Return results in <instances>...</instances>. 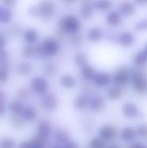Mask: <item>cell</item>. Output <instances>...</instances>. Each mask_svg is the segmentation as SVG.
I'll return each mask as SVG.
<instances>
[{"instance_id":"4dcf8cb0","label":"cell","mask_w":147,"mask_h":148,"mask_svg":"<svg viewBox=\"0 0 147 148\" xmlns=\"http://www.w3.org/2000/svg\"><path fill=\"white\" fill-rule=\"evenodd\" d=\"M71 44L74 45V46H76V47H79L81 43H82V40H81V37L76 34V35H72L71 36Z\"/></svg>"},{"instance_id":"5bb4252c","label":"cell","mask_w":147,"mask_h":148,"mask_svg":"<svg viewBox=\"0 0 147 148\" xmlns=\"http://www.w3.org/2000/svg\"><path fill=\"white\" fill-rule=\"evenodd\" d=\"M135 42V36L129 31H126L120 34L119 36V42L123 47H131Z\"/></svg>"},{"instance_id":"8fae6325","label":"cell","mask_w":147,"mask_h":148,"mask_svg":"<svg viewBox=\"0 0 147 148\" xmlns=\"http://www.w3.org/2000/svg\"><path fill=\"white\" fill-rule=\"evenodd\" d=\"M119 12L125 16H132L136 12V6L130 1H124L120 4Z\"/></svg>"},{"instance_id":"603a6c76","label":"cell","mask_w":147,"mask_h":148,"mask_svg":"<svg viewBox=\"0 0 147 148\" xmlns=\"http://www.w3.org/2000/svg\"><path fill=\"white\" fill-rule=\"evenodd\" d=\"M12 16L13 15L10 8L0 6V23H7L10 22L12 19Z\"/></svg>"},{"instance_id":"8992f818","label":"cell","mask_w":147,"mask_h":148,"mask_svg":"<svg viewBox=\"0 0 147 148\" xmlns=\"http://www.w3.org/2000/svg\"><path fill=\"white\" fill-rule=\"evenodd\" d=\"M31 88L37 95H43L49 89V82L44 77L36 76L32 79Z\"/></svg>"},{"instance_id":"2e32d148","label":"cell","mask_w":147,"mask_h":148,"mask_svg":"<svg viewBox=\"0 0 147 148\" xmlns=\"http://www.w3.org/2000/svg\"><path fill=\"white\" fill-rule=\"evenodd\" d=\"M60 84L62 88H74L76 86V80L72 75L64 74L60 79Z\"/></svg>"},{"instance_id":"d4e9b609","label":"cell","mask_w":147,"mask_h":148,"mask_svg":"<svg viewBox=\"0 0 147 148\" xmlns=\"http://www.w3.org/2000/svg\"><path fill=\"white\" fill-rule=\"evenodd\" d=\"M88 55L85 52H78L75 56V63L78 67L82 68L86 64H88Z\"/></svg>"},{"instance_id":"f546056e","label":"cell","mask_w":147,"mask_h":148,"mask_svg":"<svg viewBox=\"0 0 147 148\" xmlns=\"http://www.w3.org/2000/svg\"><path fill=\"white\" fill-rule=\"evenodd\" d=\"M137 135L140 136L141 138L147 139V124H141L138 127L137 130Z\"/></svg>"},{"instance_id":"e575fe53","label":"cell","mask_w":147,"mask_h":148,"mask_svg":"<svg viewBox=\"0 0 147 148\" xmlns=\"http://www.w3.org/2000/svg\"><path fill=\"white\" fill-rule=\"evenodd\" d=\"M10 108L15 111H23V105L18 101H13L10 104Z\"/></svg>"},{"instance_id":"60d3db41","label":"cell","mask_w":147,"mask_h":148,"mask_svg":"<svg viewBox=\"0 0 147 148\" xmlns=\"http://www.w3.org/2000/svg\"><path fill=\"white\" fill-rule=\"evenodd\" d=\"M108 148H120L119 146H117V145H112V146H110V147H108Z\"/></svg>"},{"instance_id":"3957f363","label":"cell","mask_w":147,"mask_h":148,"mask_svg":"<svg viewBox=\"0 0 147 148\" xmlns=\"http://www.w3.org/2000/svg\"><path fill=\"white\" fill-rule=\"evenodd\" d=\"M39 52L44 57L51 58L56 56L61 51V43L60 42L54 37L45 38L40 44Z\"/></svg>"},{"instance_id":"d6a6232c","label":"cell","mask_w":147,"mask_h":148,"mask_svg":"<svg viewBox=\"0 0 147 148\" xmlns=\"http://www.w3.org/2000/svg\"><path fill=\"white\" fill-rule=\"evenodd\" d=\"M9 78L8 70L6 69L0 68V82H4Z\"/></svg>"},{"instance_id":"cb8c5ba5","label":"cell","mask_w":147,"mask_h":148,"mask_svg":"<svg viewBox=\"0 0 147 148\" xmlns=\"http://www.w3.org/2000/svg\"><path fill=\"white\" fill-rule=\"evenodd\" d=\"M33 71V67L30 63L27 62H23L18 64L17 72L21 75H28Z\"/></svg>"},{"instance_id":"ac0fdd59","label":"cell","mask_w":147,"mask_h":148,"mask_svg":"<svg viewBox=\"0 0 147 148\" xmlns=\"http://www.w3.org/2000/svg\"><path fill=\"white\" fill-rule=\"evenodd\" d=\"M81 75L82 78L85 79L86 81H91V80H94V78L96 75V72L93 66H91L89 64H86L85 66H83L81 68Z\"/></svg>"},{"instance_id":"484cf974","label":"cell","mask_w":147,"mask_h":148,"mask_svg":"<svg viewBox=\"0 0 147 148\" xmlns=\"http://www.w3.org/2000/svg\"><path fill=\"white\" fill-rule=\"evenodd\" d=\"M22 52H23V56H25L27 57H30V56H33L35 54L39 52V47L35 46L34 44H27L23 49Z\"/></svg>"},{"instance_id":"b9f144b4","label":"cell","mask_w":147,"mask_h":148,"mask_svg":"<svg viewBox=\"0 0 147 148\" xmlns=\"http://www.w3.org/2000/svg\"><path fill=\"white\" fill-rule=\"evenodd\" d=\"M144 51H145V52L147 54V43L146 44V46H145V49H144Z\"/></svg>"},{"instance_id":"4fadbf2b","label":"cell","mask_w":147,"mask_h":148,"mask_svg":"<svg viewBox=\"0 0 147 148\" xmlns=\"http://www.w3.org/2000/svg\"><path fill=\"white\" fill-rule=\"evenodd\" d=\"M106 21L109 25L115 27V26H119L121 23L122 17H121V15L119 11L111 10L107 13V15L106 16Z\"/></svg>"},{"instance_id":"44dd1931","label":"cell","mask_w":147,"mask_h":148,"mask_svg":"<svg viewBox=\"0 0 147 148\" xmlns=\"http://www.w3.org/2000/svg\"><path fill=\"white\" fill-rule=\"evenodd\" d=\"M122 95H123V92L121 88L117 86H113L110 88L107 91V97L111 101H118L122 97Z\"/></svg>"},{"instance_id":"6da1fadb","label":"cell","mask_w":147,"mask_h":148,"mask_svg":"<svg viewBox=\"0 0 147 148\" xmlns=\"http://www.w3.org/2000/svg\"><path fill=\"white\" fill-rule=\"evenodd\" d=\"M58 27L61 31L72 35H76L81 29V22L75 15H66L59 20Z\"/></svg>"},{"instance_id":"7a4b0ae2","label":"cell","mask_w":147,"mask_h":148,"mask_svg":"<svg viewBox=\"0 0 147 148\" xmlns=\"http://www.w3.org/2000/svg\"><path fill=\"white\" fill-rule=\"evenodd\" d=\"M55 11V5L51 0H42L36 7H31L29 10V15L41 16L43 19L52 17Z\"/></svg>"},{"instance_id":"9a60e30c","label":"cell","mask_w":147,"mask_h":148,"mask_svg":"<svg viewBox=\"0 0 147 148\" xmlns=\"http://www.w3.org/2000/svg\"><path fill=\"white\" fill-rule=\"evenodd\" d=\"M103 30L99 27H94L88 32V39L92 42H99L103 38Z\"/></svg>"},{"instance_id":"83f0119b","label":"cell","mask_w":147,"mask_h":148,"mask_svg":"<svg viewBox=\"0 0 147 148\" xmlns=\"http://www.w3.org/2000/svg\"><path fill=\"white\" fill-rule=\"evenodd\" d=\"M57 66L53 63V62H49V63H47L44 68H43V71L45 73V75H49V76H54L56 73H57Z\"/></svg>"},{"instance_id":"d590c367","label":"cell","mask_w":147,"mask_h":148,"mask_svg":"<svg viewBox=\"0 0 147 148\" xmlns=\"http://www.w3.org/2000/svg\"><path fill=\"white\" fill-rule=\"evenodd\" d=\"M2 2L7 8H12L16 3V0H2Z\"/></svg>"},{"instance_id":"ffe728a7","label":"cell","mask_w":147,"mask_h":148,"mask_svg":"<svg viewBox=\"0 0 147 148\" xmlns=\"http://www.w3.org/2000/svg\"><path fill=\"white\" fill-rule=\"evenodd\" d=\"M113 0H96L94 2V8L100 11L105 12L113 7Z\"/></svg>"},{"instance_id":"5b68a950","label":"cell","mask_w":147,"mask_h":148,"mask_svg":"<svg viewBox=\"0 0 147 148\" xmlns=\"http://www.w3.org/2000/svg\"><path fill=\"white\" fill-rule=\"evenodd\" d=\"M130 80V69L126 67L118 68L112 78V82L114 83V86L122 88L128 84Z\"/></svg>"},{"instance_id":"f35d334b","label":"cell","mask_w":147,"mask_h":148,"mask_svg":"<svg viewBox=\"0 0 147 148\" xmlns=\"http://www.w3.org/2000/svg\"><path fill=\"white\" fill-rule=\"evenodd\" d=\"M136 3L139 5H146L147 0H135Z\"/></svg>"},{"instance_id":"8d00e7d4","label":"cell","mask_w":147,"mask_h":148,"mask_svg":"<svg viewBox=\"0 0 147 148\" xmlns=\"http://www.w3.org/2000/svg\"><path fill=\"white\" fill-rule=\"evenodd\" d=\"M6 42H7L6 37H5L3 35H1V34H0V49H4V47H5V45H6Z\"/></svg>"},{"instance_id":"7c38bea8","label":"cell","mask_w":147,"mask_h":148,"mask_svg":"<svg viewBox=\"0 0 147 148\" xmlns=\"http://www.w3.org/2000/svg\"><path fill=\"white\" fill-rule=\"evenodd\" d=\"M39 37V32L34 28H29L23 32V40L27 44H34Z\"/></svg>"},{"instance_id":"7402d4cb","label":"cell","mask_w":147,"mask_h":148,"mask_svg":"<svg viewBox=\"0 0 147 148\" xmlns=\"http://www.w3.org/2000/svg\"><path fill=\"white\" fill-rule=\"evenodd\" d=\"M133 63L138 67H143L147 63V54L144 50L138 51L133 57Z\"/></svg>"},{"instance_id":"ab89813d","label":"cell","mask_w":147,"mask_h":148,"mask_svg":"<svg viewBox=\"0 0 147 148\" xmlns=\"http://www.w3.org/2000/svg\"><path fill=\"white\" fill-rule=\"evenodd\" d=\"M62 1H63V2H65L66 3H70V4H71V3H75L77 0H62Z\"/></svg>"},{"instance_id":"277c9868","label":"cell","mask_w":147,"mask_h":148,"mask_svg":"<svg viewBox=\"0 0 147 148\" xmlns=\"http://www.w3.org/2000/svg\"><path fill=\"white\" fill-rule=\"evenodd\" d=\"M130 79L132 80L133 88L139 95L147 94V80L144 73L139 69H133L130 70Z\"/></svg>"},{"instance_id":"30bf717a","label":"cell","mask_w":147,"mask_h":148,"mask_svg":"<svg viewBox=\"0 0 147 148\" xmlns=\"http://www.w3.org/2000/svg\"><path fill=\"white\" fill-rule=\"evenodd\" d=\"M116 133H117L116 128L113 126L109 125V124L104 125L99 132L101 138L104 141H109V140H113L114 138V136L116 135Z\"/></svg>"},{"instance_id":"52a82bcc","label":"cell","mask_w":147,"mask_h":148,"mask_svg":"<svg viewBox=\"0 0 147 148\" xmlns=\"http://www.w3.org/2000/svg\"><path fill=\"white\" fill-rule=\"evenodd\" d=\"M122 113L125 117L129 119L137 118L140 114L139 108L133 102H126L122 107Z\"/></svg>"},{"instance_id":"836d02e7","label":"cell","mask_w":147,"mask_h":148,"mask_svg":"<svg viewBox=\"0 0 147 148\" xmlns=\"http://www.w3.org/2000/svg\"><path fill=\"white\" fill-rule=\"evenodd\" d=\"M8 60V53L6 52V50H4V49H0V64L7 62Z\"/></svg>"},{"instance_id":"74e56055","label":"cell","mask_w":147,"mask_h":148,"mask_svg":"<svg viewBox=\"0 0 147 148\" xmlns=\"http://www.w3.org/2000/svg\"><path fill=\"white\" fill-rule=\"evenodd\" d=\"M130 148H146V146L143 144V143H140V142H134L131 145Z\"/></svg>"},{"instance_id":"4316f807","label":"cell","mask_w":147,"mask_h":148,"mask_svg":"<svg viewBox=\"0 0 147 148\" xmlns=\"http://www.w3.org/2000/svg\"><path fill=\"white\" fill-rule=\"evenodd\" d=\"M75 103L77 107V108H84L85 107H87L89 103V99L87 95H79L78 97H76Z\"/></svg>"},{"instance_id":"9c48e42d","label":"cell","mask_w":147,"mask_h":148,"mask_svg":"<svg viewBox=\"0 0 147 148\" xmlns=\"http://www.w3.org/2000/svg\"><path fill=\"white\" fill-rule=\"evenodd\" d=\"M94 82L96 86L100 88H104L110 85V83L112 82V77L107 72L102 71V72L96 73L94 78Z\"/></svg>"},{"instance_id":"d6986e66","label":"cell","mask_w":147,"mask_h":148,"mask_svg":"<svg viewBox=\"0 0 147 148\" xmlns=\"http://www.w3.org/2000/svg\"><path fill=\"white\" fill-rule=\"evenodd\" d=\"M106 105V101L104 98L101 95L94 96L90 101V108L94 111H100L104 108Z\"/></svg>"},{"instance_id":"ba28073f","label":"cell","mask_w":147,"mask_h":148,"mask_svg":"<svg viewBox=\"0 0 147 148\" xmlns=\"http://www.w3.org/2000/svg\"><path fill=\"white\" fill-rule=\"evenodd\" d=\"M94 10V2L93 0H84L81 5L80 14L82 16V18L88 20L92 16Z\"/></svg>"},{"instance_id":"1f68e13d","label":"cell","mask_w":147,"mask_h":148,"mask_svg":"<svg viewBox=\"0 0 147 148\" xmlns=\"http://www.w3.org/2000/svg\"><path fill=\"white\" fill-rule=\"evenodd\" d=\"M135 29L137 31H142V30L147 29V19H145V20H142V21L139 22L135 25Z\"/></svg>"},{"instance_id":"f1b7e54d","label":"cell","mask_w":147,"mask_h":148,"mask_svg":"<svg viewBox=\"0 0 147 148\" xmlns=\"http://www.w3.org/2000/svg\"><path fill=\"white\" fill-rule=\"evenodd\" d=\"M90 147L105 148L106 147V144H105V141L101 138H94L90 142Z\"/></svg>"},{"instance_id":"e0dca14e","label":"cell","mask_w":147,"mask_h":148,"mask_svg":"<svg viewBox=\"0 0 147 148\" xmlns=\"http://www.w3.org/2000/svg\"><path fill=\"white\" fill-rule=\"evenodd\" d=\"M120 137L124 141L130 142V141H133L135 140V138L137 137V132L133 127H126L122 129V131L120 133Z\"/></svg>"}]
</instances>
